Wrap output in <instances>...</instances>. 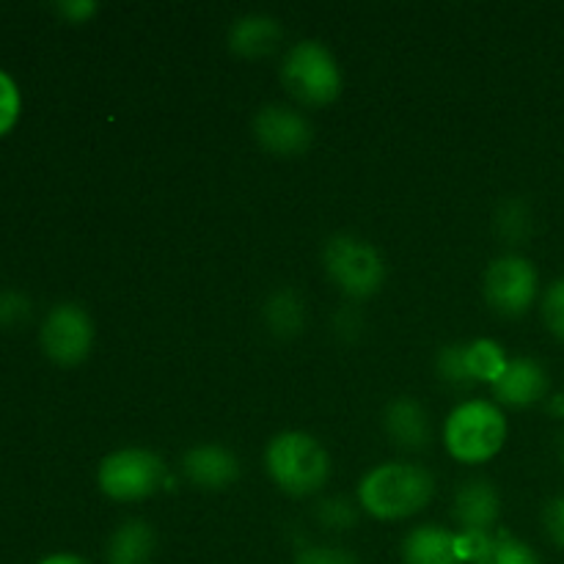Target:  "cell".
<instances>
[{"label": "cell", "mask_w": 564, "mask_h": 564, "mask_svg": "<svg viewBox=\"0 0 564 564\" xmlns=\"http://www.w3.org/2000/svg\"><path fill=\"white\" fill-rule=\"evenodd\" d=\"M435 479L416 463H380L358 482V505L378 521H402L430 505Z\"/></svg>", "instance_id": "1"}, {"label": "cell", "mask_w": 564, "mask_h": 564, "mask_svg": "<svg viewBox=\"0 0 564 564\" xmlns=\"http://www.w3.org/2000/svg\"><path fill=\"white\" fill-rule=\"evenodd\" d=\"M270 479L290 496H312L323 490L330 477L328 449L314 435L286 430L270 438L264 449Z\"/></svg>", "instance_id": "2"}, {"label": "cell", "mask_w": 564, "mask_h": 564, "mask_svg": "<svg viewBox=\"0 0 564 564\" xmlns=\"http://www.w3.org/2000/svg\"><path fill=\"white\" fill-rule=\"evenodd\" d=\"M507 433L505 411L496 402L466 400L446 416L444 446L457 463L479 466L505 449Z\"/></svg>", "instance_id": "3"}, {"label": "cell", "mask_w": 564, "mask_h": 564, "mask_svg": "<svg viewBox=\"0 0 564 564\" xmlns=\"http://www.w3.org/2000/svg\"><path fill=\"white\" fill-rule=\"evenodd\" d=\"M281 80L297 102L308 108L330 105L341 94V69L328 47L317 39H303L286 50L281 61Z\"/></svg>", "instance_id": "4"}, {"label": "cell", "mask_w": 564, "mask_h": 564, "mask_svg": "<svg viewBox=\"0 0 564 564\" xmlns=\"http://www.w3.org/2000/svg\"><path fill=\"white\" fill-rule=\"evenodd\" d=\"M169 479L163 457L152 449L127 446L102 457L97 468V485L113 501H141L158 494Z\"/></svg>", "instance_id": "5"}, {"label": "cell", "mask_w": 564, "mask_h": 564, "mask_svg": "<svg viewBox=\"0 0 564 564\" xmlns=\"http://www.w3.org/2000/svg\"><path fill=\"white\" fill-rule=\"evenodd\" d=\"M325 273L345 295L372 297L386 281V264L378 248L356 235H334L323 248Z\"/></svg>", "instance_id": "6"}, {"label": "cell", "mask_w": 564, "mask_h": 564, "mask_svg": "<svg viewBox=\"0 0 564 564\" xmlns=\"http://www.w3.org/2000/svg\"><path fill=\"white\" fill-rule=\"evenodd\" d=\"M485 301L501 317H523L538 301L540 275L527 257L505 253L485 270Z\"/></svg>", "instance_id": "7"}, {"label": "cell", "mask_w": 564, "mask_h": 564, "mask_svg": "<svg viewBox=\"0 0 564 564\" xmlns=\"http://www.w3.org/2000/svg\"><path fill=\"white\" fill-rule=\"evenodd\" d=\"M39 341L50 361L75 367L86 361L94 345V319L80 303H58L44 317Z\"/></svg>", "instance_id": "8"}, {"label": "cell", "mask_w": 564, "mask_h": 564, "mask_svg": "<svg viewBox=\"0 0 564 564\" xmlns=\"http://www.w3.org/2000/svg\"><path fill=\"white\" fill-rule=\"evenodd\" d=\"M253 135H257L259 147L268 152L281 154V158H295L303 154L312 143V121L301 113V110L290 108V105H264L257 116H253Z\"/></svg>", "instance_id": "9"}, {"label": "cell", "mask_w": 564, "mask_h": 564, "mask_svg": "<svg viewBox=\"0 0 564 564\" xmlns=\"http://www.w3.org/2000/svg\"><path fill=\"white\" fill-rule=\"evenodd\" d=\"M494 397L507 408H532L549 397V372L534 358H510L501 378L496 380Z\"/></svg>", "instance_id": "10"}, {"label": "cell", "mask_w": 564, "mask_h": 564, "mask_svg": "<svg viewBox=\"0 0 564 564\" xmlns=\"http://www.w3.org/2000/svg\"><path fill=\"white\" fill-rule=\"evenodd\" d=\"M182 471L196 488L226 490L240 477V460L235 452L218 444H198L182 457Z\"/></svg>", "instance_id": "11"}, {"label": "cell", "mask_w": 564, "mask_h": 564, "mask_svg": "<svg viewBox=\"0 0 564 564\" xmlns=\"http://www.w3.org/2000/svg\"><path fill=\"white\" fill-rule=\"evenodd\" d=\"M501 499L499 490L485 479H471L455 496V521L460 534H490L499 523Z\"/></svg>", "instance_id": "12"}, {"label": "cell", "mask_w": 564, "mask_h": 564, "mask_svg": "<svg viewBox=\"0 0 564 564\" xmlns=\"http://www.w3.org/2000/svg\"><path fill=\"white\" fill-rule=\"evenodd\" d=\"M383 424L389 438L400 449L422 452L433 441V424H430L427 411H424L422 402L411 400V397H397V400H391L383 413Z\"/></svg>", "instance_id": "13"}, {"label": "cell", "mask_w": 564, "mask_h": 564, "mask_svg": "<svg viewBox=\"0 0 564 564\" xmlns=\"http://www.w3.org/2000/svg\"><path fill=\"white\" fill-rule=\"evenodd\" d=\"M405 564H463L457 551V534L435 523H424L408 532L402 543Z\"/></svg>", "instance_id": "14"}, {"label": "cell", "mask_w": 564, "mask_h": 564, "mask_svg": "<svg viewBox=\"0 0 564 564\" xmlns=\"http://www.w3.org/2000/svg\"><path fill=\"white\" fill-rule=\"evenodd\" d=\"M281 36H284V28L275 17L246 14L231 25L229 47L231 53L242 55V58H262V55H270L279 47Z\"/></svg>", "instance_id": "15"}, {"label": "cell", "mask_w": 564, "mask_h": 564, "mask_svg": "<svg viewBox=\"0 0 564 564\" xmlns=\"http://www.w3.org/2000/svg\"><path fill=\"white\" fill-rule=\"evenodd\" d=\"M158 549V534L147 521H124L108 540V564H149Z\"/></svg>", "instance_id": "16"}, {"label": "cell", "mask_w": 564, "mask_h": 564, "mask_svg": "<svg viewBox=\"0 0 564 564\" xmlns=\"http://www.w3.org/2000/svg\"><path fill=\"white\" fill-rule=\"evenodd\" d=\"M264 325L270 334L279 339H295L306 325V306H303L301 295L292 290H279L268 297L262 308Z\"/></svg>", "instance_id": "17"}, {"label": "cell", "mask_w": 564, "mask_h": 564, "mask_svg": "<svg viewBox=\"0 0 564 564\" xmlns=\"http://www.w3.org/2000/svg\"><path fill=\"white\" fill-rule=\"evenodd\" d=\"M510 358L507 350L494 339H474L466 345V367L474 383H490L501 378Z\"/></svg>", "instance_id": "18"}, {"label": "cell", "mask_w": 564, "mask_h": 564, "mask_svg": "<svg viewBox=\"0 0 564 564\" xmlns=\"http://www.w3.org/2000/svg\"><path fill=\"white\" fill-rule=\"evenodd\" d=\"M474 564H543L540 556L534 554L532 545L521 543L518 538L510 534H496L485 543L482 554Z\"/></svg>", "instance_id": "19"}, {"label": "cell", "mask_w": 564, "mask_h": 564, "mask_svg": "<svg viewBox=\"0 0 564 564\" xmlns=\"http://www.w3.org/2000/svg\"><path fill=\"white\" fill-rule=\"evenodd\" d=\"M438 378L452 389H471L474 380L466 367V345H446L435 358Z\"/></svg>", "instance_id": "20"}, {"label": "cell", "mask_w": 564, "mask_h": 564, "mask_svg": "<svg viewBox=\"0 0 564 564\" xmlns=\"http://www.w3.org/2000/svg\"><path fill=\"white\" fill-rule=\"evenodd\" d=\"M496 226H499V235L505 237V240H510L512 246H518V242L529 235V226H532L527 204L516 202V198L501 204L499 215H496Z\"/></svg>", "instance_id": "21"}, {"label": "cell", "mask_w": 564, "mask_h": 564, "mask_svg": "<svg viewBox=\"0 0 564 564\" xmlns=\"http://www.w3.org/2000/svg\"><path fill=\"white\" fill-rule=\"evenodd\" d=\"M33 303L25 292L3 290L0 292V328H20L31 319Z\"/></svg>", "instance_id": "22"}, {"label": "cell", "mask_w": 564, "mask_h": 564, "mask_svg": "<svg viewBox=\"0 0 564 564\" xmlns=\"http://www.w3.org/2000/svg\"><path fill=\"white\" fill-rule=\"evenodd\" d=\"M22 110V94L14 77L0 69V138L17 124Z\"/></svg>", "instance_id": "23"}, {"label": "cell", "mask_w": 564, "mask_h": 564, "mask_svg": "<svg viewBox=\"0 0 564 564\" xmlns=\"http://www.w3.org/2000/svg\"><path fill=\"white\" fill-rule=\"evenodd\" d=\"M543 319L551 334L564 341V279H556L543 295Z\"/></svg>", "instance_id": "24"}, {"label": "cell", "mask_w": 564, "mask_h": 564, "mask_svg": "<svg viewBox=\"0 0 564 564\" xmlns=\"http://www.w3.org/2000/svg\"><path fill=\"white\" fill-rule=\"evenodd\" d=\"M317 516L323 527L341 532V529H350L352 523H356V507L347 499H328L319 505Z\"/></svg>", "instance_id": "25"}, {"label": "cell", "mask_w": 564, "mask_h": 564, "mask_svg": "<svg viewBox=\"0 0 564 564\" xmlns=\"http://www.w3.org/2000/svg\"><path fill=\"white\" fill-rule=\"evenodd\" d=\"M295 564H361L356 554L347 549H334V545H306L297 551Z\"/></svg>", "instance_id": "26"}, {"label": "cell", "mask_w": 564, "mask_h": 564, "mask_svg": "<svg viewBox=\"0 0 564 564\" xmlns=\"http://www.w3.org/2000/svg\"><path fill=\"white\" fill-rule=\"evenodd\" d=\"M543 527L549 532V538L554 540V545H560L564 551V496H556V499H551L545 505Z\"/></svg>", "instance_id": "27"}, {"label": "cell", "mask_w": 564, "mask_h": 564, "mask_svg": "<svg viewBox=\"0 0 564 564\" xmlns=\"http://www.w3.org/2000/svg\"><path fill=\"white\" fill-rule=\"evenodd\" d=\"M61 17L66 22H88L99 11V6L94 0H64V3L55 6Z\"/></svg>", "instance_id": "28"}, {"label": "cell", "mask_w": 564, "mask_h": 564, "mask_svg": "<svg viewBox=\"0 0 564 564\" xmlns=\"http://www.w3.org/2000/svg\"><path fill=\"white\" fill-rule=\"evenodd\" d=\"M36 564H88V562L77 554H50L44 556V560H39Z\"/></svg>", "instance_id": "29"}, {"label": "cell", "mask_w": 564, "mask_h": 564, "mask_svg": "<svg viewBox=\"0 0 564 564\" xmlns=\"http://www.w3.org/2000/svg\"><path fill=\"white\" fill-rule=\"evenodd\" d=\"M560 463H562V468H564V433L560 435Z\"/></svg>", "instance_id": "30"}]
</instances>
